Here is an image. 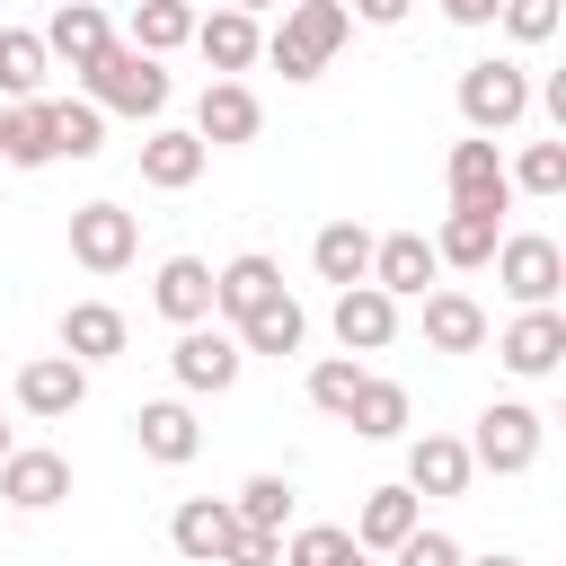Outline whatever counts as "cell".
<instances>
[{
  "mask_svg": "<svg viewBox=\"0 0 566 566\" xmlns=\"http://www.w3.org/2000/svg\"><path fill=\"white\" fill-rule=\"evenodd\" d=\"M345 35H354V9H345V0H283V27L265 35V62H274L283 80H318Z\"/></svg>",
  "mask_w": 566,
  "mask_h": 566,
  "instance_id": "cell-1",
  "label": "cell"
},
{
  "mask_svg": "<svg viewBox=\"0 0 566 566\" xmlns=\"http://www.w3.org/2000/svg\"><path fill=\"white\" fill-rule=\"evenodd\" d=\"M80 80H88V106H97V115H142V124H150V115H168V71H159V53L106 44Z\"/></svg>",
  "mask_w": 566,
  "mask_h": 566,
  "instance_id": "cell-2",
  "label": "cell"
},
{
  "mask_svg": "<svg viewBox=\"0 0 566 566\" xmlns=\"http://www.w3.org/2000/svg\"><path fill=\"white\" fill-rule=\"evenodd\" d=\"M539 451H548V424H539V407H522V398H495V407H478V433H469V460H478V469H495V478H522V469H539Z\"/></svg>",
  "mask_w": 566,
  "mask_h": 566,
  "instance_id": "cell-3",
  "label": "cell"
},
{
  "mask_svg": "<svg viewBox=\"0 0 566 566\" xmlns=\"http://www.w3.org/2000/svg\"><path fill=\"white\" fill-rule=\"evenodd\" d=\"M168 371H177V389H195V398H221V389H239V371H248V345H239L230 327L195 318V327H177V345H168Z\"/></svg>",
  "mask_w": 566,
  "mask_h": 566,
  "instance_id": "cell-4",
  "label": "cell"
},
{
  "mask_svg": "<svg viewBox=\"0 0 566 566\" xmlns=\"http://www.w3.org/2000/svg\"><path fill=\"white\" fill-rule=\"evenodd\" d=\"M531 115V71L522 62H469L460 71V124L469 133H513Z\"/></svg>",
  "mask_w": 566,
  "mask_h": 566,
  "instance_id": "cell-5",
  "label": "cell"
},
{
  "mask_svg": "<svg viewBox=\"0 0 566 566\" xmlns=\"http://www.w3.org/2000/svg\"><path fill=\"white\" fill-rule=\"evenodd\" d=\"M495 283L522 301V310H539V301H557V283H566V248L548 239V230H504L495 239Z\"/></svg>",
  "mask_w": 566,
  "mask_h": 566,
  "instance_id": "cell-6",
  "label": "cell"
},
{
  "mask_svg": "<svg viewBox=\"0 0 566 566\" xmlns=\"http://www.w3.org/2000/svg\"><path fill=\"white\" fill-rule=\"evenodd\" d=\"M133 256H142V221H133L124 203H80V212H71V265L124 274Z\"/></svg>",
  "mask_w": 566,
  "mask_h": 566,
  "instance_id": "cell-7",
  "label": "cell"
},
{
  "mask_svg": "<svg viewBox=\"0 0 566 566\" xmlns=\"http://www.w3.org/2000/svg\"><path fill=\"white\" fill-rule=\"evenodd\" d=\"M256 124H265V106H256L248 80H203V97H195V142L203 150H239V142H256Z\"/></svg>",
  "mask_w": 566,
  "mask_h": 566,
  "instance_id": "cell-8",
  "label": "cell"
},
{
  "mask_svg": "<svg viewBox=\"0 0 566 566\" xmlns=\"http://www.w3.org/2000/svg\"><path fill=\"white\" fill-rule=\"evenodd\" d=\"M442 177H451V203H469V212H513V177H504V159H495V142H486V133L451 142Z\"/></svg>",
  "mask_w": 566,
  "mask_h": 566,
  "instance_id": "cell-9",
  "label": "cell"
},
{
  "mask_svg": "<svg viewBox=\"0 0 566 566\" xmlns=\"http://www.w3.org/2000/svg\"><path fill=\"white\" fill-rule=\"evenodd\" d=\"M495 354H504V371H522V380H548V371L566 363V310H557V301L522 310V318L495 336Z\"/></svg>",
  "mask_w": 566,
  "mask_h": 566,
  "instance_id": "cell-10",
  "label": "cell"
},
{
  "mask_svg": "<svg viewBox=\"0 0 566 566\" xmlns=\"http://www.w3.org/2000/svg\"><path fill=\"white\" fill-rule=\"evenodd\" d=\"M80 398H88V363H71V354H35V363H18V407H27L35 424H62Z\"/></svg>",
  "mask_w": 566,
  "mask_h": 566,
  "instance_id": "cell-11",
  "label": "cell"
},
{
  "mask_svg": "<svg viewBox=\"0 0 566 566\" xmlns=\"http://www.w3.org/2000/svg\"><path fill=\"white\" fill-rule=\"evenodd\" d=\"M186 44H195V53L212 62V80H239V71H248V62L265 53V27H256L248 9H230V0H221L212 18H195V35H186Z\"/></svg>",
  "mask_w": 566,
  "mask_h": 566,
  "instance_id": "cell-12",
  "label": "cell"
},
{
  "mask_svg": "<svg viewBox=\"0 0 566 566\" xmlns=\"http://www.w3.org/2000/svg\"><path fill=\"white\" fill-rule=\"evenodd\" d=\"M433 274H442V256H433L424 230H389V239H371V274H363V283H380L389 301H416Z\"/></svg>",
  "mask_w": 566,
  "mask_h": 566,
  "instance_id": "cell-13",
  "label": "cell"
},
{
  "mask_svg": "<svg viewBox=\"0 0 566 566\" xmlns=\"http://www.w3.org/2000/svg\"><path fill=\"white\" fill-rule=\"evenodd\" d=\"M133 442H142V460L186 469V460L203 451V424H195V407H186V398H150V407H133Z\"/></svg>",
  "mask_w": 566,
  "mask_h": 566,
  "instance_id": "cell-14",
  "label": "cell"
},
{
  "mask_svg": "<svg viewBox=\"0 0 566 566\" xmlns=\"http://www.w3.org/2000/svg\"><path fill=\"white\" fill-rule=\"evenodd\" d=\"M35 35H44V53H53V62L88 71V62H97V53L115 44V18H106L97 0H62V9H53V18L35 27Z\"/></svg>",
  "mask_w": 566,
  "mask_h": 566,
  "instance_id": "cell-15",
  "label": "cell"
},
{
  "mask_svg": "<svg viewBox=\"0 0 566 566\" xmlns=\"http://www.w3.org/2000/svg\"><path fill=\"white\" fill-rule=\"evenodd\" d=\"M274 292H283V265L256 256V248L230 256V265H212V318H221V327H239V318H248L256 301H274Z\"/></svg>",
  "mask_w": 566,
  "mask_h": 566,
  "instance_id": "cell-16",
  "label": "cell"
},
{
  "mask_svg": "<svg viewBox=\"0 0 566 566\" xmlns=\"http://www.w3.org/2000/svg\"><path fill=\"white\" fill-rule=\"evenodd\" d=\"M389 336H398V301L380 283H345L336 292V345L345 354H380Z\"/></svg>",
  "mask_w": 566,
  "mask_h": 566,
  "instance_id": "cell-17",
  "label": "cell"
},
{
  "mask_svg": "<svg viewBox=\"0 0 566 566\" xmlns=\"http://www.w3.org/2000/svg\"><path fill=\"white\" fill-rule=\"evenodd\" d=\"M469 478H478V460H469L460 433H416L407 442V486L416 495H469Z\"/></svg>",
  "mask_w": 566,
  "mask_h": 566,
  "instance_id": "cell-18",
  "label": "cell"
},
{
  "mask_svg": "<svg viewBox=\"0 0 566 566\" xmlns=\"http://www.w3.org/2000/svg\"><path fill=\"white\" fill-rule=\"evenodd\" d=\"M230 531H239V513H230V495H186V504L168 513V548H177L186 566H212Z\"/></svg>",
  "mask_w": 566,
  "mask_h": 566,
  "instance_id": "cell-19",
  "label": "cell"
},
{
  "mask_svg": "<svg viewBox=\"0 0 566 566\" xmlns=\"http://www.w3.org/2000/svg\"><path fill=\"white\" fill-rule=\"evenodd\" d=\"M0 495H9L18 513H53V504L71 495V460H62V451H9V460H0Z\"/></svg>",
  "mask_w": 566,
  "mask_h": 566,
  "instance_id": "cell-20",
  "label": "cell"
},
{
  "mask_svg": "<svg viewBox=\"0 0 566 566\" xmlns=\"http://www.w3.org/2000/svg\"><path fill=\"white\" fill-rule=\"evenodd\" d=\"M416 522H424V495H416V486H371V495H363V513H354V548L389 557Z\"/></svg>",
  "mask_w": 566,
  "mask_h": 566,
  "instance_id": "cell-21",
  "label": "cell"
},
{
  "mask_svg": "<svg viewBox=\"0 0 566 566\" xmlns=\"http://www.w3.org/2000/svg\"><path fill=\"white\" fill-rule=\"evenodd\" d=\"M150 310L177 318V327L212 318V265H203V256H168V265L150 274Z\"/></svg>",
  "mask_w": 566,
  "mask_h": 566,
  "instance_id": "cell-22",
  "label": "cell"
},
{
  "mask_svg": "<svg viewBox=\"0 0 566 566\" xmlns=\"http://www.w3.org/2000/svg\"><path fill=\"white\" fill-rule=\"evenodd\" d=\"M62 354L88 363V371L115 363V354H124V310H115V301H71V310H62Z\"/></svg>",
  "mask_w": 566,
  "mask_h": 566,
  "instance_id": "cell-23",
  "label": "cell"
},
{
  "mask_svg": "<svg viewBox=\"0 0 566 566\" xmlns=\"http://www.w3.org/2000/svg\"><path fill=\"white\" fill-rule=\"evenodd\" d=\"M203 159H212V150H203L195 133H177V124H159V133L142 142V186H159V195H186V186L203 177Z\"/></svg>",
  "mask_w": 566,
  "mask_h": 566,
  "instance_id": "cell-24",
  "label": "cell"
},
{
  "mask_svg": "<svg viewBox=\"0 0 566 566\" xmlns=\"http://www.w3.org/2000/svg\"><path fill=\"white\" fill-rule=\"evenodd\" d=\"M495 327H486V310L469 301V292H424V345L433 354H478Z\"/></svg>",
  "mask_w": 566,
  "mask_h": 566,
  "instance_id": "cell-25",
  "label": "cell"
},
{
  "mask_svg": "<svg viewBox=\"0 0 566 566\" xmlns=\"http://www.w3.org/2000/svg\"><path fill=\"white\" fill-rule=\"evenodd\" d=\"M495 239H504V212H469V203H451V212H442V230H433V256L478 274V265L495 256Z\"/></svg>",
  "mask_w": 566,
  "mask_h": 566,
  "instance_id": "cell-26",
  "label": "cell"
},
{
  "mask_svg": "<svg viewBox=\"0 0 566 566\" xmlns=\"http://www.w3.org/2000/svg\"><path fill=\"white\" fill-rule=\"evenodd\" d=\"M248 354H301V336H310V310L292 301V292H274V301H256L239 327H230Z\"/></svg>",
  "mask_w": 566,
  "mask_h": 566,
  "instance_id": "cell-27",
  "label": "cell"
},
{
  "mask_svg": "<svg viewBox=\"0 0 566 566\" xmlns=\"http://www.w3.org/2000/svg\"><path fill=\"white\" fill-rule=\"evenodd\" d=\"M0 168H53V124H44V97L0 106Z\"/></svg>",
  "mask_w": 566,
  "mask_h": 566,
  "instance_id": "cell-28",
  "label": "cell"
},
{
  "mask_svg": "<svg viewBox=\"0 0 566 566\" xmlns=\"http://www.w3.org/2000/svg\"><path fill=\"white\" fill-rule=\"evenodd\" d=\"M310 265H318V283H336V292L363 283V274H371V230H363V221H327V230L310 239Z\"/></svg>",
  "mask_w": 566,
  "mask_h": 566,
  "instance_id": "cell-29",
  "label": "cell"
},
{
  "mask_svg": "<svg viewBox=\"0 0 566 566\" xmlns=\"http://www.w3.org/2000/svg\"><path fill=\"white\" fill-rule=\"evenodd\" d=\"M407 416H416V407H407V389H398V380H380V371H363V389H354L345 424H354L363 442H398V433H407Z\"/></svg>",
  "mask_w": 566,
  "mask_h": 566,
  "instance_id": "cell-30",
  "label": "cell"
},
{
  "mask_svg": "<svg viewBox=\"0 0 566 566\" xmlns=\"http://www.w3.org/2000/svg\"><path fill=\"white\" fill-rule=\"evenodd\" d=\"M44 71H53L44 35H35V27H0V97H9V106H18V97H44Z\"/></svg>",
  "mask_w": 566,
  "mask_h": 566,
  "instance_id": "cell-31",
  "label": "cell"
},
{
  "mask_svg": "<svg viewBox=\"0 0 566 566\" xmlns=\"http://www.w3.org/2000/svg\"><path fill=\"white\" fill-rule=\"evenodd\" d=\"M44 124H53V159H97L106 150V115L88 97H44Z\"/></svg>",
  "mask_w": 566,
  "mask_h": 566,
  "instance_id": "cell-32",
  "label": "cell"
},
{
  "mask_svg": "<svg viewBox=\"0 0 566 566\" xmlns=\"http://www.w3.org/2000/svg\"><path fill=\"white\" fill-rule=\"evenodd\" d=\"M186 35H195V0H133V35H124L133 53H159L168 62Z\"/></svg>",
  "mask_w": 566,
  "mask_h": 566,
  "instance_id": "cell-33",
  "label": "cell"
},
{
  "mask_svg": "<svg viewBox=\"0 0 566 566\" xmlns=\"http://www.w3.org/2000/svg\"><path fill=\"white\" fill-rule=\"evenodd\" d=\"M230 513L248 522V531H292V478H274V469H256L239 495H230Z\"/></svg>",
  "mask_w": 566,
  "mask_h": 566,
  "instance_id": "cell-34",
  "label": "cell"
},
{
  "mask_svg": "<svg viewBox=\"0 0 566 566\" xmlns=\"http://www.w3.org/2000/svg\"><path fill=\"white\" fill-rule=\"evenodd\" d=\"M354 389H363V354H327V363H310V407H318V416H345Z\"/></svg>",
  "mask_w": 566,
  "mask_h": 566,
  "instance_id": "cell-35",
  "label": "cell"
},
{
  "mask_svg": "<svg viewBox=\"0 0 566 566\" xmlns=\"http://www.w3.org/2000/svg\"><path fill=\"white\" fill-rule=\"evenodd\" d=\"M504 177H513V195H566V142H531Z\"/></svg>",
  "mask_w": 566,
  "mask_h": 566,
  "instance_id": "cell-36",
  "label": "cell"
},
{
  "mask_svg": "<svg viewBox=\"0 0 566 566\" xmlns=\"http://www.w3.org/2000/svg\"><path fill=\"white\" fill-rule=\"evenodd\" d=\"M354 548V531H336V522H301V531H283V566H336Z\"/></svg>",
  "mask_w": 566,
  "mask_h": 566,
  "instance_id": "cell-37",
  "label": "cell"
},
{
  "mask_svg": "<svg viewBox=\"0 0 566 566\" xmlns=\"http://www.w3.org/2000/svg\"><path fill=\"white\" fill-rule=\"evenodd\" d=\"M495 18H504V35H513V44H548L566 9H557V0H504Z\"/></svg>",
  "mask_w": 566,
  "mask_h": 566,
  "instance_id": "cell-38",
  "label": "cell"
},
{
  "mask_svg": "<svg viewBox=\"0 0 566 566\" xmlns=\"http://www.w3.org/2000/svg\"><path fill=\"white\" fill-rule=\"evenodd\" d=\"M212 566H283V531H248V522H239Z\"/></svg>",
  "mask_w": 566,
  "mask_h": 566,
  "instance_id": "cell-39",
  "label": "cell"
},
{
  "mask_svg": "<svg viewBox=\"0 0 566 566\" xmlns=\"http://www.w3.org/2000/svg\"><path fill=\"white\" fill-rule=\"evenodd\" d=\"M389 557H398V566H460V557H469V548H460V539H451V531H424V522H416V531H407V539H398V548H389Z\"/></svg>",
  "mask_w": 566,
  "mask_h": 566,
  "instance_id": "cell-40",
  "label": "cell"
},
{
  "mask_svg": "<svg viewBox=\"0 0 566 566\" xmlns=\"http://www.w3.org/2000/svg\"><path fill=\"white\" fill-rule=\"evenodd\" d=\"M495 9H504V0H442L451 27H495Z\"/></svg>",
  "mask_w": 566,
  "mask_h": 566,
  "instance_id": "cell-41",
  "label": "cell"
},
{
  "mask_svg": "<svg viewBox=\"0 0 566 566\" xmlns=\"http://www.w3.org/2000/svg\"><path fill=\"white\" fill-rule=\"evenodd\" d=\"M345 9H354V18H363V27H398V18H407V9H416V0H345Z\"/></svg>",
  "mask_w": 566,
  "mask_h": 566,
  "instance_id": "cell-42",
  "label": "cell"
},
{
  "mask_svg": "<svg viewBox=\"0 0 566 566\" xmlns=\"http://www.w3.org/2000/svg\"><path fill=\"white\" fill-rule=\"evenodd\" d=\"M460 566H522V557H513V548H495V557H460Z\"/></svg>",
  "mask_w": 566,
  "mask_h": 566,
  "instance_id": "cell-43",
  "label": "cell"
},
{
  "mask_svg": "<svg viewBox=\"0 0 566 566\" xmlns=\"http://www.w3.org/2000/svg\"><path fill=\"white\" fill-rule=\"evenodd\" d=\"M336 566H371V548H345V557H336Z\"/></svg>",
  "mask_w": 566,
  "mask_h": 566,
  "instance_id": "cell-44",
  "label": "cell"
},
{
  "mask_svg": "<svg viewBox=\"0 0 566 566\" xmlns=\"http://www.w3.org/2000/svg\"><path fill=\"white\" fill-rule=\"evenodd\" d=\"M230 9H248V18H256V9H283V0H230Z\"/></svg>",
  "mask_w": 566,
  "mask_h": 566,
  "instance_id": "cell-45",
  "label": "cell"
},
{
  "mask_svg": "<svg viewBox=\"0 0 566 566\" xmlns=\"http://www.w3.org/2000/svg\"><path fill=\"white\" fill-rule=\"evenodd\" d=\"M9 451H18V442H9V424H0V460H9Z\"/></svg>",
  "mask_w": 566,
  "mask_h": 566,
  "instance_id": "cell-46",
  "label": "cell"
},
{
  "mask_svg": "<svg viewBox=\"0 0 566 566\" xmlns=\"http://www.w3.org/2000/svg\"><path fill=\"white\" fill-rule=\"evenodd\" d=\"M97 9H115V0H97ZM124 9H133V0H124Z\"/></svg>",
  "mask_w": 566,
  "mask_h": 566,
  "instance_id": "cell-47",
  "label": "cell"
}]
</instances>
